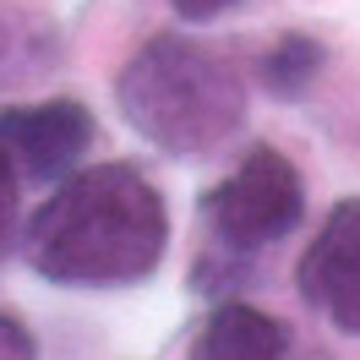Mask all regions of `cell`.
Segmentation results:
<instances>
[{"instance_id": "1", "label": "cell", "mask_w": 360, "mask_h": 360, "mask_svg": "<svg viewBox=\"0 0 360 360\" xmlns=\"http://www.w3.org/2000/svg\"><path fill=\"white\" fill-rule=\"evenodd\" d=\"M22 246L33 273L60 290H126L164 262L169 207L136 164L71 169L27 219Z\"/></svg>"}, {"instance_id": "2", "label": "cell", "mask_w": 360, "mask_h": 360, "mask_svg": "<svg viewBox=\"0 0 360 360\" xmlns=\"http://www.w3.org/2000/svg\"><path fill=\"white\" fill-rule=\"evenodd\" d=\"M115 104L142 142L169 158L213 153L246 126V82L219 49L158 33L120 66Z\"/></svg>"}, {"instance_id": "3", "label": "cell", "mask_w": 360, "mask_h": 360, "mask_svg": "<svg viewBox=\"0 0 360 360\" xmlns=\"http://www.w3.org/2000/svg\"><path fill=\"white\" fill-rule=\"evenodd\" d=\"M306 219V180L290 153L278 148H251L213 191L202 197V224L213 246L229 257H251L262 246H278Z\"/></svg>"}, {"instance_id": "4", "label": "cell", "mask_w": 360, "mask_h": 360, "mask_svg": "<svg viewBox=\"0 0 360 360\" xmlns=\"http://www.w3.org/2000/svg\"><path fill=\"white\" fill-rule=\"evenodd\" d=\"M93 136H98V120L77 98L6 104L0 110V148L11 158L17 180H33V186H49V180L71 175L88 158Z\"/></svg>"}, {"instance_id": "5", "label": "cell", "mask_w": 360, "mask_h": 360, "mask_svg": "<svg viewBox=\"0 0 360 360\" xmlns=\"http://www.w3.org/2000/svg\"><path fill=\"white\" fill-rule=\"evenodd\" d=\"M295 284L306 295V306H316L338 333L360 338V197L338 202L322 219V229L300 257Z\"/></svg>"}, {"instance_id": "6", "label": "cell", "mask_w": 360, "mask_h": 360, "mask_svg": "<svg viewBox=\"0 0 360 360\" xmlns=\"http://www.w3.org/2000/svg\"><path fill=\"white\" fill-rule=\"evenodd\" d=\"M191 360H290V328L246 300L219 295V306L191 333Z\"/></svg>"}, {"instance_id": "7", "label": "cell", "mask_w": 360, "mask_h": 360, "mask_svg": "<svg viewBox=\"0 0 360 360\" xmlns=\"http://www.w3.org/2000/svg\"><path fill=\"white\" fill-rule=\"evenodd\" d=\"M322 66H328L322 39H311V33H290V39H278V44L262 55V82H268L273 98H300V93L322 77Z\"/></svg>"}, {"instance_id": "8", "label": "cell", "mask_w": 360, "mask_h": 360, "mask_svg": "<svg viewBox=\"0 0 360 360\" xmlns=\"http://www.w3.org/2000/svg\"><path fill=\"white\" fill-rule=\"evenodd\" d=\"M17 191H22V180H17L11 158H6V148H0V262H6L11 235H17Z\"/></svg>"}, {"instance_id": "9", "label": "cell", "mask_w": 360, "mask_h": 360, "mask_svg": "<svg viewBox=\"0 0 360 360\" xmlns=\"http://www.w3.org/2000/svg\"><path fill=\"white\" fill-rule=\"evenodd\" d=\"M0 360H39V344L22 328V316L0 311Z\"/></svg>"}, {"instance_id": "10", "label": "cell", "mask_w": 360, "mask_h": 360, "mask_svg": "<svg viewBox=\"0 0 360 360\" xmlns=\"http://www.w3.org/2000/svg\"><path fill=\"white\" fill-rule=\"evenodd\" d=\"M186 22H213V17H224V11H235V6H246V0H169Z\"/></svg>"}]
</instances>
